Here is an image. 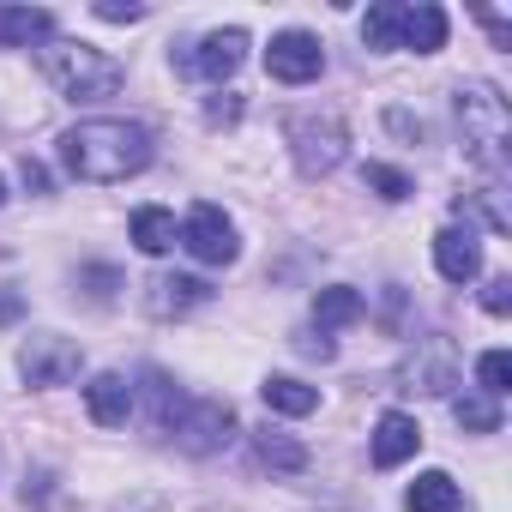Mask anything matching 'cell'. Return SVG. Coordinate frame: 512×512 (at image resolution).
I'll use <instances>...</instances> for the list:
<instances>
[{
  "mask_svg": "<svg viewBox=\"0 0 512 512\" xmlns=\"http://www.w3.org/2000/svg\"><path fill=\"white\" fill-rule=\"evenodd\" d=\"M55 145H61V163H67V175H79V181H97V187H109V181H127V175L151 169V157H157V139H151V127H145V121H121V115H91V121L67 127Z\"/></svg>",
  "mask_w": 512,
  "mask_h": 512,
  "instance_id": "6da1fadb",
  "label": "cell"
},
{
  "mask_svg": "<svg viewBox=\"0 0 512 512\" xmlns=\"http://www.w3.org/2000/svg\"><path fill=\"white\" fill-rule=\"evenodd\" d=\"M37 67L67 103H97V97H115L127 85V67L115 55H103L97 43H79V37H49L37 49Z\"/></svg>",
  "mask_w": 512,
  "mask_h": 512,
  "instance_id": "7a4b0ae2",
  "label": "cell"
},
{
  "mask_svg": "<svg viewBox=\"0 0 512 512\" xmlns=\"http://www.w3.org/2000/svg\"><path fill=\"white\" fill-rule=\"evenodd\" d=\"M452 115H458V133H464V157L470 163L500 169L512 157V109H506V97L488 79H464L452 91Z\"/></svg>",
  "mask_w": 512,
  "mask_h": 512,
  "instance_id": "3957f363",
  "label": "cell"
},
{
  "mask_svg": "<svg viewBox=\"0 0 512 512\" xmlns=\"http://www.w3.org/2000/svg\"><path fill=\"white\" fill-rule=\"evenodd\" d=\"M284 139H290V157H296V169H302L308 181L332 175V169L350 157V127H344L332 109H320V115H290V121H284Z\"/></svg>",
  "mask_w": 512,
  "mask_h": 512,
  "instance_id": "277c9868",
  "label": "cell"
},
{
  "mask_svg": "<svg viewBox=\"0 0 512 512\" xmlns=\"http://www.w3.org/2000/svg\"><path fill=\"white\" fill-rule=\"evenodd\" d=\"M175 241L193 253L199 266H235V253H241L235 223H229V217H223V205H211V199H199V205L175 223Z\"/></svg>",
  "mask_w": 512,
  "mask_h": 512,
  "instance_id": "5b68a950",
  "label": "cell"
},
{
  "mask_svg": "<svg viewBox=\"0 0 512 512\" xmlns=\"http://www.w3.org/2000/svg\"><path fill=\"white\" fill-rule=\"evenodd\" d=\"M169 440L181 452H193V458H211V452H223L235 440V410L223 398H187L181 416L169 422Z\"/></svg>",
  "mask_w": 512,
  "mask_h": 512,
  "instance_id": "8992f818",
  "label": "cell"
},
{
  "mask_svg": "<svg viewBox=\"0 0 512 512\" xmlns=\"http://www.w3.org/2000/svg\"><path fill=\"white\" fill-rule=\"evenodd\" d=\"M458 344L452 338H416L410 344V356L398 362V380H404V392H416V398H446L452 386H458Z\"/></svg>",
  "mask_w": 512,
  "mask_h": 512,
  "instance_id": "52a82bcc",
  "label": "cell"
},
{
  "mask_svg": "<svg viewBox=\"0 0 512 512\" xmlns=\"http://www.w3.org/2000/svg\"><path fill=\"white\" fill-rule=\"evenodd\" d=\"M79 368H85V350L73 344V338H61V332H31L25 344H19V374H25V386H67V380H79Z\"/></svg>",
  "mask_w": 512,
  "mask_h": 512,
  "instance_id": "ba28073f",
  "label": "cell"
},
{
  "mask_svg": "<svg viewBox=\"0 0 512 512\" xmlns=\"http://www.w3.org/2000/svg\"><path fill=\"white\" fill-rule=\"evenodd\" d=\"M241 61H247V31H205L199 43H187L181 55H175V73H187V79H205V85H223V79H235L241 73Z\"/></svg>",
  "mask_w": 512,
  "mask_h": 512,
  "instance_id": "9c48e42d",
  "label": "cell"
},
{
  "mask_svg": "<svg viewBox=\"0 0 512 512\" xmlns=\"http://www.w3.org/2000/svg\"><path fill=\"white\" fill-rule=\"evenodd\" d=\"M266 73H272L278 85H314V79L326 73L320 37H314V31H278L272 49H266Z\"/></svg>",
  "mask_w": 512,
  "mask_h": 512,
  "instance_id": "30bf717a",
  "label": "cell"
},
{
  "mask_svg": "<svg viewBox=\"0 0 512 512\" xmlns=\"http://www.w3.org/2000/svg\"><path fill=\"white\" fill-rule=\"evenodd\" d=\"M205 302H211V284H205V278H187V272H163V278L145 284V308H151L157 320L193 314V308H205Z\"/></svg>",
  "mask_w": 512,
  "mask_h": 512,
  "instance_id": "8fae6325",
  "label": "cell"
},
{
  "mask_svg": "<svg viewBox=\"0 0 512 512\" xmlns=\"http://www.w3.org/2000/svg\"><path fill=\"white\" fill-rule=\"evenodd\" d=\"M434 272L446 284H476L482 278V247L470 229H440L434 235Z\"/></svg>",
  "mask_w": 512,
  "mask_h": 512,
  "instance_id": "7c38bea8",
  "label": "cell"
},
{
  "mask_svg": "<svg viewBox=\"0 0 512 512\" xmlns=\"http://www.w3.org/2000/svg\"><path fill=\"white\" fill-rule=\"evenodd\" d=\"M85 410H91L97 428H127V416H133V380L127 374H91Z\"/></svg>",
  "mask_w": 512,
  "mask_h": 512,
  "instance_id": "4fadbf2b",
  "label": "cell"
},
{
  "mask_svg": "<svg viewBox=\"0 0 512 512\" xmlns=\"http://www.w3.org/2000/svg\"><path fill=\"white\" fill-rule=\"evenodd\" d=\"M416 446H422V428H416V416H404V410H386L380 422H374V464L380 470H398L404 458H416Z\"/></svg>",
  "mask_w": 512,
  "mask_h": 512,
  "instance_id": "5bb4252c",
  "label": "cell"
},
{
  "mask_svg": "<svg viewBox=\"0 0 512 512\" xmlns=\"http://www.w3.org/2000/svg\"><path fill=\"white\" fill-rule=\"evenodd\" d=\"M55 37V13L49 7H0V49H31Z\"/></svg>",
  "mask_w": 512,
  "mask_h": 512,
  "instance_id": "9a60e30c",
  "label": "cell"
},
{
  "mask_svg": "<svg viewBox=\"0 0 512 512\" xmlns=\"http://www.w3.org/2000/svg\"><path fill=\"white\" fill-rule=\"evenodd\" d=\"M368 314V302H362V290H350V284H326L320 296H314V326L320 332H344V326H356Z\"/></svg>",
  "mask_w": 512,
  "mask_h": 512,
  "instance_id": "2e32d148",
  "label": "cell"
},
{
  "mask_svg": "<svg viewBox=\"0 0 512 512\" xmlns=\"http://www.w3.org/2000/svg\"><path fill=\"white\" fill-rule=\"evenodd\" d=\"M253 452H260V464H272V470H284V476H296V470H308V446L290 434V428H253Z\"/></svg>",
  "mask_w": 512,
  "mask_h": 512,
  "instance_id": "e0dca14e",
  "label": "cell"
},
{
  "mask_svg": "<svg viewBox=\"0 0 512 512\" xmlns=\"http://www.w3.org/2000/svg\"><path fill=\"white\" fill-rule=\"evenodd\" d=\"M398 49H416V55H440L446 49V13L434 7V0H416V7L404 13V43Z\"/></svg>",
  "mask_w": 512,
  "mask_h": 512,
  "instance_id": "ac0fdd59",
  "label": "cell"
},
{
  "mask_svg": "<svg viewBox=\"0 0 512 512\" xmlns=\"http://www.w3.org/2000/svg\"><path fill=\"white\" fill-rule=\"evenodd\" d=\"M260 398H266L272 416H314V410H320V386H302V380H290V374H266Z\"/></svg>",
  "mask_w": 512,
  "mask_h": 512,
  "instance_id": "d6986e66",
  "label": "cell"
},
{
  "mask_svg": "<svg viewBox=\"0 0 512 512\" xmlns=\"http://www.w3.org/2000/svg\"><path fill=\"white\" fill-rule=\"evenodd\" d=\"M404 506H410V512H458L464 494H458V482H452L446 470H422V476L404 488Z\"/></svg>",
  "mask_w": 512,
  "mask_h": 512,
  "instance_id": "ffe728a7",
  "label": "cell"
},
{
  "mask_svg": "<svg viewBox=\"0 0 512 512\" xmlns=\"http://www.w3.org/2000/svg\"><path fill=\"white\" fill-rule=\"evenodd\" d=\"M127 235H133V247L139 253H169L175 247V211H163V205H139L133 211V223H127Z\"/></svg>",
  "mask_w": 512,
  "mask_h": 512,
  "instance_id": "44dd1931",
  "label": "cell"
},
{
  "mask_svg": "<svg viewBox=\"0 0 512 512\" xmlns=\"http://www.w3.org/2000/svg\"><path fill=\"white\" fill-rule=\"evenodd\" d=\"M404 13H410V0H380V7H368V19H362V43L368 49H398L404 43Z\"/></svg>",
  "mask_w": 512,
  "mask_h": 512,
  "instance_id": "7402d4cb",
  "label": "cell"
},
{
  "mask_svg": "<svg viewBox=\"0 0 512 512\" xmlns=\"http://www.w3.org/2000/svg\"><path fill=\"white\" fill-rule=\"evenodd\" d=\"M145 398H151V422H157V434H169V422L181 416V404H187V392L163 374V368H145Z\"/></svg>",
  "mask_w": 512,
  "mask_h": 512,
  "instance_id": "603a6c76",
  "label": "cell"
},
{
  "mask_svg": "<svg viewBox=\"0 0 512 512\" xmlns=\"http://www.w3.org/2000/svg\"><path fill=\"white\" fill-rule=\"evenodd\" d=\"M452 422L470 428V434H500V404L482 398V392H458L452 398Z\"/></svg>",
  "mask_w": 512,
  "mask_h": 512,
  "instance_id": "cb8c5ba5",
  "label": "cell"
},
{
  "mask_svg": "<svg viewBox=\"0 0 512 512\" xmlns=\"http://www.w3.org/2000/svg\"><path fill=\"white\" fill-rule=\"evenodd\" d=\"M458 205H476L494 235H512V211H506V187H500V181H482V187H476L470 199H458Z\"/></svg>",
  "mask_w": 512,
  "mask_h": 512,
  "instance_id": "d4e9b609",
  "label": "cell"
},
{
  "mask_svg": "<svg viewBox=\"0 0 512 512\" xmlns=\"http://www.w3.org/2000/svg\"><path fill=\"white\" fill-rule=\"evenodd\" d=\"M362 187H374V193H380V199H392V205L416 193V181H410L404 169H392V163H362Z\"/></svg>",
  "mask_w": 512,
  "mask_h": 512,
  "instance_id": "484cf974",
  "label": "cell"
},
{
  "mask_svg": "<svg viewBox=\"0 0 512 512\" xmlns=\"http://www.w3.org/2000/svg\"><path fill=\"white\" fill-rule=\"evenodd\" d=\"M476 386H482V398L500 404V398L512 392V356H506V350H488V356L476 362Z\"/></svg>",
  "mask_w": 512,
  "mask_h": 512,
  "instance_id": "4316f807",
  "label": "cell"
},
{
  "mask_svg": "<svg viewBox=\"0 0 512 512\" xmlns=\"http://www.w3.org/2000/svg\"><path fill=\"white\" fill-rule=\"evenodd\" d=\"M97 19L103 25H133V19H145V7L139 0H97Z\"/></svg>",
  "mask_w": 512,
  "mask_h": 512,
  "instance_id": "83f0119b",
  "label": "cell"
},
{
  "mask_svg": "<svg viewBox=\"0 0 512 512\" xmlns=\"http://www.w3.org/2000/svg\"><path fill=\"white\" fill-rule=\"evenodd\" d=\"M482 308H488L494 320H506V314H512V278H488V290H482Z\"/></svg>",
  "mask_w": 512,
  "mask_h": 512,
  "instance_id": "f1b7e54d",
  "label": "cell"
},
{
  "mask_svg": "<svg viewBox=\"0 0 512 512\" xmlns=\"http://www.w3.org/2000/svg\"><path fill=\"white\" fill-rule=\"evenodd\" d=\"M386 127H392V133H404V139H428V121H422V115H410V109H386Z\"/></svg>",
  "mask_w": 512,
  "mask_h": 512,
  "instance_id": "f546056e",
  "label": "cell"
},
{
  "mask_svg": "<svg viewBox=\"0 0 512 512\" xmlns=\"http://www.w3.org/2000/svg\"><path fill=\"white\" fill-rule=\"evenodd\" d=\"M19 175H25V187H31V193H49V169H43L37 157H25V163H19Z\"/></svg>",
  "mask_w": 512,
  "mask_h": 512,
  "instance_id": "4dcf8cb0",
  "label": "cell"
},
{
  "mask_svg": "<svg viewBox=\"0 0 512 512\" xmlns=\"http://www.w3.org/2000/svg\"><path fill=\"white\" fill-rule=\"evenodd\" d=\"M302 356H320V362H332V338H302Z\"/></svg>",
  "mask_w": 512,
  "mask_h": 512,
  "instance_id": "1f68e13d",
  "label": "cell"
},
{
  "mask_svg": "<svg viewBox=\"0 0 512 512\" xmlns=\"http://www.w3.org/2000/svg\"><path fill=\"white\" fill-rule=\"evenodd\" d=\"M205 115H211V121H235V115H241V103H211Z\"/></svg>",
  "mask_w": 512,
  "mask_h": 512,
  "instance_id": "d6a6232c",
  "label": "cell"
},
{
  "mask_svg": "<svg viewBox=\"0 0 512 512\" xmlns=\"http://www.w3.org/2000/svg\"><path fill=\"white\" fill-rule=\"evenodd\" d=\"M0 205H7V175H0Z\"/></svg>",
  "mask_w": 512,
  "mask_h": 512,
  "instance_id": "836d02e7",
  "label": "cell"
}]
</instances>
